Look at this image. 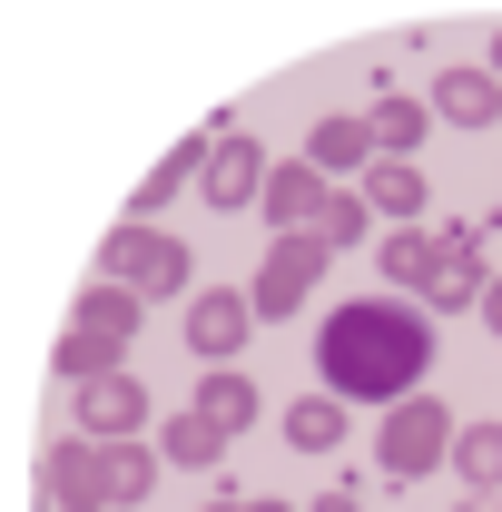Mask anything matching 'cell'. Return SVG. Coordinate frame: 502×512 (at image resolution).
Listing matches in <instances>:
<instances>
[{
  "instance_id": "obj_1",
  "label": "cell",
  "mask_w": 502,
  "mask_h": 512,
  "mask_svg": "<svg viewBox=\"0 0 502 512\" xmlns=\"http://www.w3.org/2000/svg\"><path fill=\"white\" fill-rule=\"evenodd\" d=\"M424 365H434V325L414 306H384V296L335 306L325 335H315V375H325L335 404H404L424 384Z\"/></svg>"
},
{
  "instance_id": "obj_2",
  "label": "cell",
  "mask_w": 502,
  "mask_h": 512,
  "mask_svg": "<svg viewBox=\"0 0 502 512\" xmlns=\"http://www.w3.org/2000/svg\"><path fill=\"white\" fill-rule=\"evenodd\" d=\"M99 276H119L128 296H178L197 276V256L178 247V237H158V227H119V237L99 247Z\"/></svg>"
},
{
  "instance_id": "obj_3",
  "label": "cell",
  "mask_w": 502,
  "mask_h": 512,
  "mask_svg": "<svg viewBox=\"0 0 502 512\" xmlns=\"http://www.w3.org/2000/svg\"><path fill=\"white\" fill-rule=\"evenodd\" d=\"M453 434H463V424L443 414L434 394H424V404L404 394V404L384 414V473H394V483H414V473H434L443 453H453Z\"/></svg>"
},
{
  "instance_id": "obj_4",
  "label": "cell",
  "mask_w": 502,
  "mask_h": 512,
  "mask_svg": "<svg viewBox=\"0 0 502 512\" xmlns=\"http://www.w3.org/2000/svg\"><path fill=\"white\" fill-rule=\"evenodd\" d=\"M315 276H325V237H276L266 266H256V296H247V306L276 325V316H296V306L315 296Z\"/></svg>"
},
{
  "instance_id": "obj_5",
  "label": "cell",
  "mask_w": 502,
  "mask_h": 512,
  "mask_svg": "<svg viewBox=\"0 0 502 512\" xmlns=\"http://www.w3.org/2000/svg\"><path fill=\"white\" fill-rule=\"evenodd\" d=\"M424 306H434V316L483 306V227H443L434 237V286H424Z\"/></svg>"
},
{
  "instance_id": "obj_6",
  "label": "cell",
  "mask_w": 502,
  "mask_h": 512,
  "mask_svg": "<svg viewBox=\"0 0 502 512\" xmlns=\"http://www.w3.org/2000/svg\"><path fill=\"white\" fill-rule=\"evenodd\" d=\"M138 424H148V394H138V375H99V384H79V434L128 444Z\"/></svg>"
},
{
  "instance_id": "obj_7",
  "label": "cell",
  "mask_w": 502,
  "mask_h": 512,
  "mask_svg": "<svg viewBox=\"0 0 502 512\" xmlns=\"http://www.w3.org/2000/svg\"><path fill=\"white\" fill-rule=\"evenodd\" d=\"M197 188H207V207H256V188H266V158H256V138H217L207 148V168H197Z\"/></svg>"
},
{
  "instance_id": "obj_8",
  "label": "cell",
  "mask_w": 502,
  "mask_h": 512,
  "mask_svg": "<svg viewBox=\"0 0 502 512\" xmlns=\"http://www.w3.org/2000/svg\"><path fill=\"white\" fill-rule=\"evenodd\" d=\"M256 197H266V217H276L286 237H315V217H325V197H335V188L315 178L306 158H286V168H266V188H256Z\"/></svg>"
},
{
  "instance_id": "obj_9",
  "label": "cell",
  "mask_w": 502,
  "mask_h": 512,
  "mask_svg": "<svg viewBox=\"0 0 502 512\" xmlns=\"http://www.w3.org/2000/svg\"><path fill=\"white\" fill-rule=\"evenodd\" d=\"M247 325H256V306H247V296H227V286L188 296V345H197V355H237Z\"/></svg>"
},
{
  "instance_id": "obj_10",
  "label": "cell",
  "mask_w": 502,
  "mask_h": 512,
  "mask_svg": "<svg viewBox=\"0 0 502 512\" xmlns=\"http://www.w3.org/2000/svg\"><path fill=\"white\" fill-rule=\"evenodd\" d=\"M434 119L493 128V119H502V79H493V69H443V79H434Z\"/></svg>"
},
{
  "instance_id": "obj_11",
  "label": "cell",
  "mask_w": 502,
  "mask_h": 512,
  "mask_svg": "<svg viewBox=\"0 0 502 512\" xmlns=\"http://www.w3.org/2000/svg\"><path fill=\"white\" fill-rule=\"evenodd\" d=\"M50 493H60L69 512H109V483H99L89 434H60V444H50Z\"/></svg>"
},
{
  "instance_id": "obj_12",
  "label": "cell",
  "mask_w": 502,
  "mask_h": 512,
  "mask_svg": "<svg viewBox=\"0 0 502 512\" xmlns=\"http://www.w3.org/2000/svg\"><path fill=\"white\" fill-rule=\"evenodd\" d=\"M217 138H227V128H188V138H178V148H168V158H158V168H148V188L128 197V207H138V217H158V207H168V197L188 188V168H207V148H217Z\"/></svg>"
},
{
  "instance_id": "obj_13",
  "label": "cell",
  "mask_w": 502,
  "mask_h": 512,
  "mask_svg": "<svg viewBox=\"0 0 502 512\" xmlns=\"http://www.w3.org/2000/svg\"><path fill=\"white\" fill-rule=\"evenodd\" d=\"M306 168L315 178H325V168H375V119H315Z\"/></svg>"
},
{
  "instance_id": "obj_14",
  "label": "cell",
  "mask_w": 502,
  "mask_h": 512,
  "mask_svg": "<svg viewBox=\"0 0 502 512\" xmlns=\"http://www.w3.org/2000/svg\"><path fill=\"white\" fill-rule=\"evenodd\" d=\"M99 483H109V512H138L148 483H158V453H148V444H109V453H99Z\"/></svg>"
},
{
  "instance_id": "obj_15",
  "label": "cell",
  "mask_w": 502,
  "mask_h": 512,
  "mask_svg": "<svg viewBox=\"0 0 502 512\" xmlns=\"http://www.w3.org/2000/svg\"><path fill=\"white\" fill-rule=\"evenodd\" d=\"M79 325L109 335V345H128V335H138V296H128L119 276H99V286H79Z\"/></svg>"
},
{
  "instance_id": "obj_16",
  "label": "cell",
  "mask_w": 502,
  "mask_h": 512,
  "mask_svg": "<svg viewBox=\"0 0 502 512\" xmlns=\"http://www.w3.org/2000/svg\"><path fill=\"white\" fill-rule=\"evenodd\" d=\"M217 453H227V424H207V414H178L158 434V463H178V473H207Z\"/></svg>"
},
{
  "instance_id": "obj_17",
  "label": "cell",
  "mask_w": 502,
  "mask_h": 512,
  "mask_svg": "<svg viewBox=\"0 0 502 512\" xmlns=\"http://www.w3.org/2000/svg\"><path fill=\"white\" fill-rule=\"evenodd\" d=\"M286 444H296V453H335V444H345V404H335V394L286 404Z\"/></svg>"
},
{
  "instance_id": "obj_18",
  "label": "cell",
  "mask_w": 502,
  "mask_h": 512,
  "mask_svg": "<svg viewBox=\"0 0 502 512\" xmlns=\"http://www.w3.org/2000/svg\"><path fill=\"white\" fill-rule=\"evenodd\" d=\"M197 414H207V424H227V434H247V424H256V384L217 365V375L197 384Z\"/></svg>"
},
{
  "instance_id": "obj_19",
  "label": "cell",
  "mask_w": 502,
  "mask_h": 512,
  "mask_svg": "<svg viewBox=\"0 0 502 512\" xmlns=\"http://www.w3.org/2000/svg\"><path fill=\"white\" fill-rule=\"evenodd\" d=\"M365 197H375L384 217H424V168H414V158H375Z\"/></svg>"
},
{
  "instance_id": "obj_20",
  "label": "cell",
  "mask_w": 502,
  "mask_h": 512,
  "mask_svg": "<svg viewBox=\"0 0 502 512\" xmlns=\"http://www.w3.org/2000/svg\"><path fill=\"white\" fill-rule=\"evenodd\" d=\"M50 365H60V384H69V394H79V384H99V375H119V365H109V335H89V325H69Z\"/></svg>"
},
{
  "instance_id": "obj_21",
  "label": "cell",
  "mask_w": 502,
  "mask_h": 512,
  "mask_svg": "<svg viewBox=\"0 0 502 512\" xmlns=\"http://www.w3.org/2000/svg\"><path fill=\"white\" fill-rule=\"evenodd\" d=\"M453 463H463V483L502 493V424H463V434H453Z\"/></svg>"
},
{
  "instance_id": "obj_22",
  "label": "cell",
  "mask_w": 502,
  "mask_h": 512,
  "mask_svg": "<svg viewBox=\"0 0 502 512\" xmlns=\"http://www.w3.org/2000/svg\"><path fill=\"white\" fill-rule=\"evenodd\" d=\"M365 119H375V158H404L424 138V99H375Z\"/></svg>"
},
{
  "instance_id": "obj_23",
  "label": "cell",
  "mask_w": 502,
  "mask_h": 512,
  "mask_svg": "<svg viewBox=\"0 0 502 512\" xmlns=\"http://www.w3.org/2000/svg\"><path fill=\"white\" fill-rule=\"evenodd\" d=\"M384 276H394V286H434V247H424L414 227H394V237H384Z\"/></svg>"
},
{
  "instance_id": "obj_24",
  "label": "cell",
  "mask_w": 502,
  "mask_h": 512,
  "mask_svg": "<svg viewBox=\"0 0 502 512\" xmlns=\"http://www.w3.org/2000/svg\"><path fill=\"white\" fill-rule=\"evenodd\" d=\"M315 237H325V247H365V197H325Z\"/></svg>"
},
{
  "instance_id": "obj_25",
  "label": "cell",
  "mask_w": 502,
  "mask_h": 512,
  "mask_svg": "<svg viewBox=\"0 0 502 512\" xmlns=\"http://www.w3.org/2000/svg\"><path fill=\"white\" fill-rule=\"evenodd\" d=\"M315 512H365V493H355V483H325V493H315Z\"/></svg>"
},
{
  "instance_id": "obj_26",
  "label": "cell",
  "mask_w": 502,
  "mask_h": 512,
  "mask_svg": "<svg viewBox=\"0 0 502 512\" xmlns=\"http://www.w3.org/2000/svg\"><path fill=\"white\" fill-rule=\"evenodd\" d=\"M483 325H493V335H502V286H483Z\"/></svg>"
},
{
  "instance_id": "obj_27",
  "label": "cell",
  "mask_w": 502,
  "mask_h": 512,
  "mask_svg": "<svg viewBox=\"0 0 502 512\" xmlns=\"http://www.w3.org/2000/svg\"><path fill=\"white\" fill-rule=\"evenodd\" d=\"M217 512H286V503H217Z\"/></svg>"
},
{
  "instance_id": "obj_28",
  "label": "cell",
  "mask_w": 502,
  "mask_h": 512,
  "mask_svg": "<svg viewBox=\"0 0 502 512\" xmlns=\"http://www.w3.org/2000/svg\"><path fill=\"white\" fill-rule=\"evenodd\" d=\"M493 79H502V40H493Z\"/></svg>"
},
{
  "instance_id": "obj_29",
  "label": "cell",
  "mask_w": 502,
  "mask_h": 512,
  "mask_svg": "<svg viewBox=\"0 0 502 512\" xmlns=\"http://www.w3.org/2000/svg\"><path fill=\"white\" fill-rule=\"evenodd\" d=\"M473 512H493V503H473Z\"/></svg>"
}]
</instances>
